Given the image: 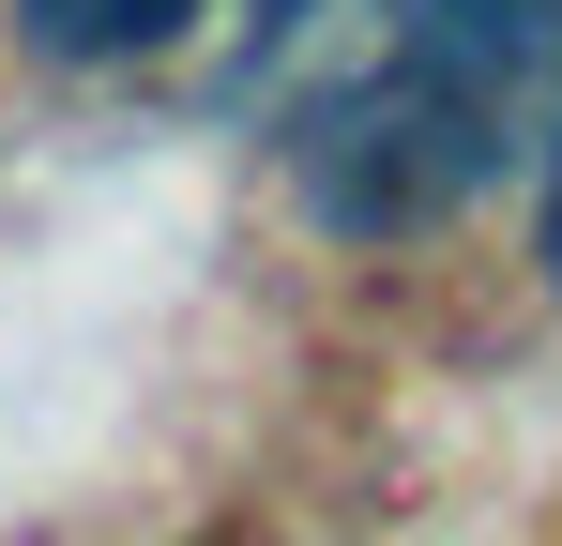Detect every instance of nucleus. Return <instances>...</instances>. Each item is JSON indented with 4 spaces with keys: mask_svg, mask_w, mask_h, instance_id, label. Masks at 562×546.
<instances>
[{
    "mask_svg": "<svg viewBox=\"0 0 562 546\" xmlns=\"http://www.w3.org/2000/svg\"><path fill=\"white\" fill-rule=\"evenodd\" d=\"M548 137H562V0H411L366 77H335L289 122V168L319 228L395 243V228L471 213L502 168H548Z\"/></svg>",
    "mask_w": 562,
    "mask_h": 546,
    "instance_id": "1",
    "label": "nucleus"
},
{
    "mask_svg": "<svg viewBox=\"0 0 562 546\" xmlns=\"http://www.w3.org/2000/svg\"><path fill=\"white\" fill-rule=\"evenodd\" d=\"M213 0H15V46L31 61H77V77H106V61H168Z\"/></svg>",
    "mask_w": 562,
    "mask_h": 546,
    "instance_id": "2",
    "label": "nucleus"
},
{
    "mask_svg": "<svg viewBox=\"0 0 562 546\" xmlns=\"http://www.w3.org/2000/svg\"><path fill=\"white\" fill-rule=\"evenodd\" d=\"M548 273H562V137H548Z\"/></svg>",
    "mask_w": 562,
    "mask_h": 546,
    "instance_id": "3",
    "label": "nucleus"
}]
</instances>
